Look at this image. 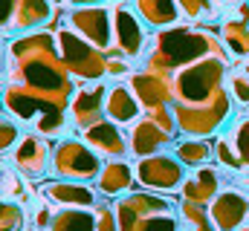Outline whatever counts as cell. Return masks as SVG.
<instances>
[{
	"label": "cell",
	"mask_w": 249,
	"mask_h": 231,
	"mask_svg": "<svg viewBox=\"0 0 249 231\" xmlns=\"http://www.w3.org/2000/svg\"><path fill=\"white\" fill-rule=\"evenodd\" d=\"M139 110H142L139 99L124 84H116V87L107 90V96H105V113H107L110 121H116V124H133L142 116Z\"/></svg>",
	"instance_id": "15"
},
{
	"label": "cell",
	"mask_w": 249,
	"mask_h": 231,
	"mask_svg": "<svg viewBox=\"0 0 249 231\" xmlns=\"http://www.w3.org/2000/svg\"><path fill=\"white\" fill-rule=\"evenodd\" d=\"M96 231H119L116 214L105 205H96Z\"/></svg>",
	"instance_id": "24"
},
{
	"label": "cell",
	"mask_w": 249,
	"mask_h": 231,
	"mask_svg": "<svg viewBox=\"0 0 249 231\" xmlns=\"http://www.w3.org/2000/svg\"><path fill=\"white\" fill-rule=\"evenodd\" d=\"M209 220L217 231H244L249 223V197L238 188H220L212 199Z\"/></svg>",
	"instance_id": "6"
},
{
	"label": "cell",
	"mask_w": 249,
	"mask_h": 231,
	"mask_svg": "<svg viewBox=\"0 0 249 231\" xmlns=\"http://www.w3.org/2000/svg\"><path fill=\"white\" fill-rule=\"evenodd\" d=\"M50 3H64V0H50Z\"/></svg>",
	"instance_id": "26"
},
{
	"label": "cell",
	"mask_w": 249,
	"mask_h": 231,
	"mask_svg": "<svg viewBox=\"0 0 249 231\" xmlns=\"http://www.w3.org/2000/svg\"><path fill=\"white\" fill-rule=\"evenodd\" d=\"M110 17H113L116 50H119L124 58H130V61L139 58L142 52H145V44H148V35H145V23H142V17H139L130 6H124V3H116V6H113Z\"/></svg>",
	"instance_id": "7"
},
{
	"label": "cell",
	"mask_w": 249,
	"mask_h": 231,
	"mask_svg": "<svg viewBox=\"0 0 249 231\" xmlns=\"http://www.w3.org/2000/svg\"><path fill=\"white\" fill-rule=\"evenodd\" d=\"M26 223H29V217H26V211H23L20 202H3V208H0V229L3 231H23Z\"/></svg>",
	"instance_id": "21"
},
{
	"label": "cell",
	"mask_w": 249,
	"mask_h": 231,
	"mask_svg": "<svg viewBox=\"0 0 249 231\" xmlns=\"http://www.w3.org/2000/svg\"><path fill=\"white\" fill-rule=\"evenodd\" d=\"M214 145L209 139H183L174 145V156L180 159L183 168H203L209 165V156H212Z\"/></svg>",
	"instance_id": "18"
},
{
	"label": "cell",
	"mask_w": 249,
	"mask_h": 231,
	"mask_svg": "<svg viewBox=\"0 0 249 231\" xmlns=\"http://www.w3.org/2000/svg\"><path fill=\"white\" fill-rule=\"evenodd\" d=\"M136 182L148 191H177L183 188V165L174 153H151L136 162Z\"/></svg>",
	"instance_id": "5"
},
{
	"label": "cell",
	"mask_w": 249,
	"mask_h": 231,
	"mask_svg": "<svg viewBox=\"0 0 249 231\" xmlns=\"http://www.w3.org/2000/svg\"><path fill=\"white\" fill-rule=\"evenodd\" d=\"M217 194H220V171L212 165L194 168V173L183 179V199L188 202L203 205L206 199H214Z\"/></svg>",
	"instance_id": "14"
},
{
	"label": "cell",
	"mask_w": 249,
	"mask_h": 231,
	"mask_svg": "<svg viewBox=\"0 0 249 231\" xmlns=\"http://www.w3.org/2000/svg\"><path fill=\"white\" fill-rule=\"evenodd\" d=\"M53 173L58 179L70 182H87V179H99L102 173V159L99 153L78 139H64L53 148Z\"/></svg>",
	"instance_id": "3"
},
{
	"label": "cell",
	"mask_w": 249,
	"mask_h": 231,
	"mask_svg": "<svg viewBox=\"0 0 249 231\" xmlns=\"http://www.w3.org/2000/svg\"><path fill=\"white\" fill-rule=\"evenodd\" d=\"M177 124H174V116H165V110H148L145 118H136L133 121V130H130V153L145 159L151 153H160L174 136H177Z\"/></svg>",
	"instance_id": "4"
},
{
	"label": "cell",
	"mask_w": 249,
	"mask_h": 231,
	"mask_svg": "<svg viewBox=\"0 0 249 231\" xmlns=\"http://www.w3.org/2000/svg\"><path fill=\"white\" fill-rule=\"evenodd\" d=\"M177 6H180V12H186L188 17H197V23L220 15V9L212 6V0H177Z\"/></svg>",
	"instance_id": "22"
},
{
	"label": "cell",
	"mask_w": 249,
	"mask_h": 231,
	"mask_svg": "<svg viewBox=\"0 0 249 231\" xmlns=\"http://www.w3.org/2000/svg\"><path fill=\"white\" fill-rule=\"evenodd\" d=\"M23 173H18L15 168H9V165H3V202H26V197L35 191V188H26L23 185V179H20Z\"/></svg>",
	"instance_id": "20"
},
{
	"label": "cell",
	"mask_w": 249,
	"mask_h": 231,
	"mask_svg": "<svg viewBox=\"0 0 249 231\" xmlns=\"http://www.w3.org/2000/svg\"><path fill=\"white\" fill-rule=\"evenodd\" d=\"M119 231H180V214L165 197L130 194L116 202Z\"/></svg>",
	"instance_id": "1"
},
{
	"label": "cell",
	"mask_w": 249,
	"mask_h": 231,
	"mask_svg": "<svg viewBox=\"0 0 249 231\" xmlns=\"http://www.w3.org/2000/svg\"><path fill=\"white\" fill-rule=\"evenodd\" d=\"M113 17L107 15V9H102V6H81V9H75L72 15H70V23L78 29V35L84 38V41H90L93 47H99V50H110V29H113V23H110Z\"/></svg>",
	"instance_id": "9"
},
{
	"label": "cell",
	"mask_w": 249,
	"mask_h": 231,
	"mask_svg": "<svg viewBox=\"0 0 249 231\" xmlns=\"http://www.w3.org/2000/svg\"><path fill=\"white\" fill-rule=\"evenodd\" d=\"M53 17L50 0H3V29H32Z\"/></svg>",
	"instance_id": "11"
},
{
	"label": "cell",
	"mask_w": 249,
	"mask_h": 231,
	"mask_svg": "<svg viewBox=\"0 0 249 231\" xmlns=\"http://www.w3.org/2000/svg\"><path fill=\"white\" fill-rule=\"evenodd\" d=\"M50 231H96V211L61 208V211H55Z\"/></svg>",
	"instance_id": "19"
},
{
	"label": "cell",
	"mask_w": 249,
	"mask_h": 231,
	"mask_svg": "<svg viewBox=\"0 0 249 231\" xmlns=\"http://www.w3.org/2000/svg\"><path fill=\"white\" fill-rule=\"evenodd\" d=\"M70 3H75V6L81 9V6H102L105 0H70Z\"/></svg>",
	"instance_id": "25"
},
{
	"label": "cell",
	"mask_w": 249,
	"mask_h": 231,
	"mask_svg": "<svg viewBox=\"0 0 249 231\" xmlns=\"http://www.w3.org/2000/svg\"><path fill=\"white\" fill-rule=\"evenodd\" d=\"M58 52H61L64 66L75 75H81V81H99L102 75H107V52L87 44L81 35L58 29Z\"/></svg>",
	"instance_id": "2"
},
{
	"label": "cell",
	"mask_w": 249,
	"mask_h": 231,
	"mask_svg": "<svg viewBox=\"0 0 249 231\" xmlns=\"http://www.w3.org/2000/svg\"><path fill=\"white\" fill-rule=\"evenodd\" d=\"M226 3H238V0H226Z\"/></svg>",
	"instance_id": "27"
},
{
	"label": "cell",
	"mask_w": 249,
	"mask_h": 231,
	"mask_svg": "<svg viewBox=\"0 0 249 231\" xmlns=\"http://www.w3.org/2000/svg\"><path fill=\"white\" fill-rule=\"evenodd\" d=\"M41 194L58 205V208H96L99 202V194L90 188V185H81V182H70V179H55V182H47L41 188Z\"/></svg>",
	"instance_id": "13"
},
{
	"label": "cell",
	"mask_w": 249,
	"mask_h": 231,
	"mask_svg": "<svg viewBox=\"0 0 249 231\" xmlns=\"http://www.w3.org/2000/svg\"><path fill=\"white\" fill-rule=\"evenodd\" d=\"M133 179H136V171L124 159H110L99 173V191L105 197H122L133 188Z\"/></svg>",
	"instance_id": "16"
},
{
	"label": "cell",
	"mask_w": 249,
	"mask_h": 231,
	"mask_svg": "<svg viewBox=\"0 0 249 231\" xmlns=\"http://www.w3.org/2000/svg\"><path fill=\"white\" fill-rule=\"evenodd\" d=\"M12 168L18 173H23L26 179H41L44 173L53 168V159H50V142L47 139H41V136H35V133H29V136H23L18 145H15V150H12Z\"/></svg>",
	"instance_id": "8"
},
{
	"label": "cell",
	"mask_w": 249,
	"mask_h": 231,
	"mask_svg": "<svg viewBox=\"0 0 249 231\" xmlns=\"http://www.w3.org/2000/svg\"><path fill=\"white\" fill-rule=\"evenodd\" d=\"M247 182H249V176H247Z\"/></svg>",
	"instance_id": "28"
},
{
	"label": "cell",
	"mask_w": 249,
	"mask_h": 231,
	"mask_svg": "<svg viewBox=\"0 0 249 231\" xmlns=\"http://www.w3.org/2000/svg\"><path fill=\"white\" fill-rule=\"evenodd\" d=\"M81 139H84L96 153H105V156H110V159H124V156L130 153V145H127L124 133L119 130V124L110 121V118H102V121L90 124L87 130H81Z\"/></svg>",
	"instance_id": "10"
},
{
	"label": "cell",
	"mask_w": 249,
	"mask_h": 231,
	"mask_svg": "<svg viewBox=\"0 0 249 231\" xmlns=\"http://www.w3.org/2000/svg\"><path fill=\"white\" fill-rule=\"evenodd\" d=\"M20 139H23V136L18 133L15 121H12L9 116H3V139H0V148H3V153L9 156V150H15V145H18Z\"/></svg>",
	"instance_id": "23"
},
{
	"label": "cell",
	"mask_w": 249,
	"mask_h": 231,
	"mask_svg": "<svg viewBox=\"0 0 249 231\" xmlns=\"http://www.w3.org/2000/svg\"><path fill=\"white\" fill-rule=\"evenodd\" d=\"M105 96H107V87L99 84V81H90V87H81L72 101H70V113H72V124L87 130L90 124L102 121L105 118Z\"/></svg>",
	"instance_id": "12"
},
{
	"label": "cell",
	"mask_w": 249,
	"mask_h": 231,
	"mask_svg": "<svg viewBox=\"0 0 249 231\" xmlns=\"http://www.w3.org/2000/svg\"><path fill=\"white\" fill-rule=\"evenodd\" d=\"M136 15L142 17L145 26L160 29V26H171L180 17V6L177 0H133Z\"/></svg>",
	"instance_id": "17"
}]
</instances>
